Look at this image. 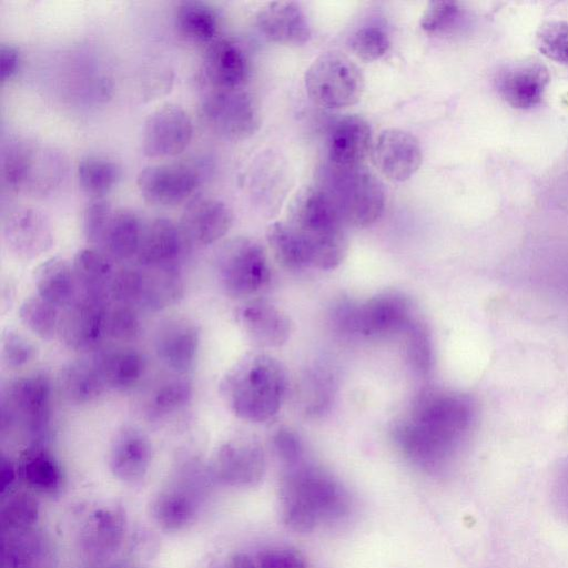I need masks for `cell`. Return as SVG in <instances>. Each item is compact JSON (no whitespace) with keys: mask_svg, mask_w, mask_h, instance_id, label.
Instances as JSON below:
<instances>
[{"mask_svg":"<svg viewBox=\"0 0 568 568\" xmlns=\"http://www.w3.org/2000/svg\"><path fill=\"white\" fill-rule=\"evenodd\" d=\"M476 422V405L466 394L428 390L415 400L407 418L394 429L404 455L426 470H439L457 456Z\"/></svg>","mask_w":568,"mask_h":568,"instance_id":"1","label":"cell"},{"mask_svg":"<svg viewBox=\"0 0 568 568\" xmlns=\"http://www.w3.org/2000/svg\"><path fill=\"white\" fill-rule=\"evenodd\" d=\"M220 395L237 418L264 423L281 408L286 375L281 363L265 353H247L222 376Z\"/></svg>","mask_w":568,"mask_h":568,"instance_id":"2","label":"cell"},{"mask_svg":"<svg viewBox=\"0 0 568 568\" xmlns=\"http://www.w3.org/2000/svg\"><path fill=\"white\" fill-rule=\"evenodd\" d=\"M285 222L303 243L308 266L333 270L345 258V223L325 187L298 190L288 204Z\"/></svg>","mask_w":568,"mask_h":568,"instance_id":"3","label":"cell"},{"mask_svg":"<svg viewBox=\"0 0 568 568\" xmlns=\"http://www.w3.org/2000/svg\"><path fill=\"white\" fill-rule=\"evenodd\" d=\"M284 524L298 532L337 520L349 510L346 489L331 475L303 463L287 467L280 487Z\"/></svg>","mask_w":568,"mask_h":568,"instance_id":"4","label":"cell"},{"mask_svg":"<svg viewBox=\"0 0 568 568\" xmlns=\"http://www.w3.org/2000/svg\"><path fill=\"white\" fill-rule=\"evenodd\" d=\"M67 171V159L53 146L21 138L3 145L2 181L16 193L47 196L61 185Z\"/></svg>","mask_w":568,"mask_h":568,"instance_id":"5","label":"cell"},{"mask_svg":"<svg viewBox=\"0 0 568 568\" xmlns=\"http://www.w3.org/2000/svg\"><path fill=\"white\" fill-rule=\"evenodd\" d=\"M214 267L223 292L233 298H247L262 291L271 278L263 246L246 236L225 241L217 250Z\"/></svg>","mask_w":568,"mask_h":568,"instance_id":"6","label":"cell"},{"mask_svg":"<svg viewBox=\"0 0 568 568\" xmlns=\"http://www.w3.org/2000/svg\"><path fill=\"white\" fill-rule=\"evenodd\" d=\"M52 386L49 376L34 372L13 379L2 398L3 424H18L30 445H43L51 417Z\"/></svg>","mask_w":568,"mask_h":568,"instance_id":"7","label":"cell"},{"mask_svg":"<svg viewBox=\"0 0 568 568\" xmlns=\"http://www.w3.org/2000/svg\"><path fill=\"white\" fill-rule=\"evenodd\" d=\"M304 80L310 99L326 109L353 105L364 91L361 69L338 51L317 57L307 68Z\"/></svg>","mask_w":568,"mask_h":568,"instance_id":"8","label":"cell"},{"mask_svg":"<svg viewBox=\"0 0 568 568\" xmlns=\"http://www.w3.org/2000/svg\"><path fill=\"white\" fill-rule=\"evenodd\" d=\"M331 194L345 225L366 227L375 223L385 206L379 180L365 168L333 169Z\"/></svg>","mask_w":568,"mask_h":568,"instance_id":"9","label":"cell"},{"mask_svg":"<svg viewBox=\"0 0 568 568\" xmlns=\"http://www.w3.org/2000/svg\"><path fill=\"white\" fill-rule=\"evenodd\" d=\"M199 114L207 130L230 141L247 139L260 126L257 104L242 88L209 90L201 100Z\"/></svg>","mask_w":568,"mask_h":568,"instance_id":"10","label":"cell"},{"mask_svg":"<svg viewBox=\"0 0 568 568\" xmlns=\"http://www.w3.org/2000/svg\"><path fill=\"white\" fill-rule=\"evenodd\" d=\"M210 467L212 475L224 485L252 487L263 478L265 455L255 439L234 437L215 448Z\"/></svg>","mask_w":568,"mask_h":568,"instance_id":"11","label":"cell"},{"mask_svg":"<svg viewBox=\"0 0 568 568\" xmlns=\"http://www.w3.org/2000/svg\"><path fill=\"white\" fill-rule=\"evenodd\" d=\"M106 300L80 293L60 314L58 335L77 352L98 347L106 335Z\"/></svg>","mask_w":568,"mask_h":568,"instance_id":"12","label":"cell"},{"mask_svg":"<svg viewBox=\"0 0 568 568\" xmlns=\"http://www.w3.org/2000/svg\"><path fill=\"white\" fill-rule=\"evenodd\" d=\"M193 135L189 114L178 104L165 103L146 118L142 131L143 153L153 159L182 153Z\"/></svg>","mask_w":568,"mask_h":568,"instance_id":"13","label":"cell"},{"mask_svg":"<svg viewBox=\"0 0 568 568\" xmlns=\"http://www.w3.org/2000/svg\"><path fill=\"white\" fill-rule=\"evenodd\" d=\"M414 320L410 300L402 292L385 291L357 305L356 332L387 337L404 333Z\"/></svg>","mask_w":568,"mask_h":568,"instance_id":"14","label":"cell"},{"mask_svg":"<svg viewBox=\"0 0 568 568\" xmlns=\"http://www.w3.org/2000/svg\"><path fill=\"white\" fill-rule=\"evenodd\" d=\"M196 171L185 164H155L141 170L136 184L145 202L174 206L187 200L199 184Z\"/></svg>","mask_w":568,"mask_h":568,"instance_id":"15","label":"cell"},{"mask_svg":"<svg viewBox=\"0 0 568 568\" xmlns=\"http://www.w3.org/2000/svg\"><path fill=\"white\" fill-rule=\"evenodd\" d=\"M374 166L388 180L403 182L419 169L423 152L417 138L400 129L383 130L371 149Z\"/></svg>","mask_w":568,"mask_h":568,"instance_id":"16","label":"cell"},{"mask_svg":"<svg viewBox=\"0 0 568 568\" xmlns=\"http://www.w3.org/2000/svg\"><path fill=\"white\" fill-rule=\"evenodd\" d=\"M2 236L8 250L23 260H33L53 244L52 226L37 209L19 207L11 211L2 223Z\"/></svg>","mask_w":568,"mask_h":568,"instance_id":"17","label":"cell"},{"mask_svg":"<svg viewBox=\"0 0 568 568\" xmlns=\"http://www.w3.org/2000/svg\"><path fill=\"white\" fill-rule=\"evenodd\" d=\"M152 460V446L148 435L133 425H122L111 438L108 465L112 475L126 484L145 478Z\"/></svg>","mask_w":568,"mask_h":568,"instance_id":"18","label":"cell"},{"mask_svg":"<svg viewBox=\"0 0 568 568\" xmlns=\"http://www.w3.org/2000/svg\"><path fill=\"white\" fill-rule=\"evenodd\" d=\"M161 363L178 374L189 372L197 357L200 329L186 317H171L159 324L153 338Z\"/></svg>","mask_w":568,"mask_h":568,"instance_id":"19","label":"cell"},{"mask_svg":"<svg viewBox=\"0 0 568 568\" xmlns=\"http://www.w3.org/2000/svg\"><path fill=\"white\" fill-rule=\"evenodd\" d=\"M235 321L251 341L263 347L283 345L292 332L286 313L262 298L241 304L235 311Z\"/></svg>","mask_w":568,"mask_h":568,"instance_id":"20","label":"cell"},{"mask_svg":"<svg viewBox=\"0 0 568 568\" xmlns=\"http://www.w3.org/2000/svg\"><path fill=\"white\" fill-rule=\"evenodd\" d=\"M201 73L210 90L241 89L248 74V61L237 42L217 38L205 49Z\"/></svg>","mask_w":568,"mask_h":568,"instance_id":"21","label":"cell"},{"mask_svg":"<svg viewBox=\"0 0 568 568\" xmlns=\"http://www.w3.org/2000/svg\"><path fill=\"white\" fill-rule=\"evenodd\" d=\"M232 222V211L223 201L196 196L184 207L180 226L189 243L210 245L229 232Z\"/></svg>","mask_w":568,"mask_h":568,"instance_id":"22","label":"cell"},{"mask_svg":"<svg viewBox=\"0 0 568 568\" xmlns=\"http://www.w3.org/2000/svg\"><path fill=\"white\" fill-rule=\"evenodd\" d=\"M187 243L180 224L156 217L144 224L135 260L142 267L178 265Z\"/></svg>","mask_w":568,"mask_h":568,"instance_id":"23","label":"cell"},{"mask_svg":"<svg viewBox=\"0 0 568 568\" xmlns=\"http://www.w3.org/2000/svg\"><path fill=\"white\" fill-rule=\"evenodd\" d=\"M368 122L357 114L337 120L328 138V160L333 169L345 170L362 165L372 149Z\"/></svg>","mask_w":568,"mask_h":568,"instance_id":"24","label":"cell"},{"mask_svg":"<svg viewBox=\"0 0 568 568\" xmlns=\"http://www.w3.org/2000/svg\"><path fill=\"white\" fill-rule=\"evenodd\" d=\"M547 69L535 61H524L506 67L497 75L500 97L513 108L529 109L539 103L548 83Z\"/></svg>","mask_w":568,"mask_h":568,"instance_id":"25","label":"cell"},{"mask_svg":"<svg viewBox=\"0 0 568 568\" xmlns=\"http://www.w3.org/2000/svg\"><path fill=\"white\" fill-rule=\"evenodd\" d=\"M257 26L271 41L298 45L308 41L311 29L300 4L293 1H274L257 13Z\"/></svg>","mask_w":568,"mask_h":568,"instance_id":"26","label":"cell"},{"mask_svg":"<svg viewBox=\"0 0 568 568\" xmlns=\"http://www.w3.org/2000/svg\"><path fill=\"white\" fill-rule=\"evenodd\" d=\"M144 224L133 211L113 207L95 247L102 250L114 262L135 258Z\"/></svg>","mask_w":568,"mask_h":568,"instance_id":"27","label":"cell"},{"mask_svg":"<svg viewBox=\"0 0 568 568\" xmlns=\"http://www.w3.org/2000/svg\"><path fill=\"white\" fill-rule=\"evenodd\" d=\"M33 283L40 297L62 310L80 294L72 263L62 257H50L38 264Z\"/></svg>","mask_w":568,"mask_h":568,"instance_id":"28","label":"cell"},{"mask_svg":"<svg viewBox=\"0 0 568 568\" xmlns=\"http://www.w3.org/2000/svg\"><path fill=\"white\" fill-rule=\"evenodd\" d=\"M106 387L124 390L134 386L145 369V359L129 346H112L93 358Z\"/></svg>","mask_w":568,"mask_h":568,"instance_id":"29","label":"cell"},{"mask_svg":"<svg viewBox=\"0 0 568 568\" xmlns=\"http://www.w3.org/2000/svg\"><path fill=\"white\" fill-rule=\"evenodd\" d=\"M80 293L108 300L115 274L114 261L98 247L79 250L72 261Z\"/></svg>","mask_w":568,"mask_h":568,"instance_id":"30","label":"cell"},{"mask_svg":"<svg viewBox=\"0 0 568 568\" xmlns=\"http://www.w3.org/2000/svg\"><path fill=\"white\" fill-rule=\"evenodd\" d=\"M142 288L139 305L156 312L175 304L183 295L179 265L142 267Z\"/></svg>","mask_w":568,"mask_h":568,"instance_id":"31","label":"cell"},{"mask_svg":"<svg viewBox=\"0 0 568 568\" xmlns=\"http://www.w3.org/2000/svg\"><path fill=\"white\" fill-rule=\"evenodd\" d=\"M19 471L38 493L54 495L63 486V473L55 457L43 445H30L20 459Z\"/></svg>","mask_w":568,"mask_h":568,"instance_id":"32","label":"cell"},{"mask_svg":"<svg viewBox=\"0 0 568 568\" xmlns=\"http://www.w3.org/2000/svg\"><path fill=\"white\" fill-rule=\"evenodd\" d=\"M105 387L93 359L70 362L59 374L60 392L71 404H89L95 400Z\"/></svg>","mask_w":568,"mask_h":568,"instance_id":"33","label":"cell"},{"mask_svg":"<svg viewBox=\"0 0 568 568\" xmlns=\"http://www.w3.org/2000/svg\"><path fill=\"white\" fill-rule=\"evenodd\" d=\"M174 18L178 32L189 42L209 45L217 39L219 16L206 2H180Z\"/></svg>","mask_w":568,"mask_h":568,"instance_id":"34","label":"cell"},{"mask_svg":"<svg viewBox=\"0 0 568 568\" xmlns=\"http://www.w3.org/2000/svg\"><path fill=\"white\" fill-rule=\"evenodd\" d=\"M151 511L168 531H179L192 524L196 514L194 499L180 488H166L154 498Z\"/></svg>","mask_w":568,"mask_h":568,"instance_id":"35","label":"cell"},{"mask_svg":"<svg viewBox=\"0 0 568 568\" xmlns=\"http://www.w3.org/2000/svg\"><path fill=\"white\" fill-rule=\"evenodd\" d=\"M125 521L123 513L116 508H101L89 518L82 540L93 552L113 550L122 539Z\"/></svg>","mask_w":568,"mask_h":568,"instance_id":"36","label":"cell"},{"mask_svg":"<svg viewBox=\"0 0 568 568\" xmlns=\"http://www.w3.org/2000/svg\"><path fill=\"white\" fill-rule=\"evenodd\" d=\"M78 180L81 189L93 199H102L118 183L120 166L101 155H87L78 163Z\"/></svg>","mask_w":568,"mask_h":568,"instance_id":"37","label":"cell"},{"mask_svg":"<svg viewBox=\"0 0 568 568\" xmlns=\"http://www.w3.org/2000/svg\"><path fill=\"white\" fill-rule=\"evenodd\" d=\"M266 239L276 261L287 270L308 267L303 243L285 222H274L266 230Z\"/></svg>","mask_w":568,"mask_h":568,"instance_id":"38","label":"cell"},{"mask_svg":"<svg viewBox=\"0 0 568 568\" xmlns=\"http://www.w3.org/2000/svg\"><path fill=\"white\" fill-rule=\"evenodd\" d=\"M18 316L29 331L42 339H52L58 334L59 308L38 294L20 304Z\"/></svg>","mask_w":568,"mask_h":568,"instance_id":"39","label":"cell"},{"mask_svg":"<svg viewBox=\"0 0 568 568\" xmlns=\"http://www.w3.org/2000/svg\"><path fill=\"white\" fill-rule=\"evenodd\" d=\"M193 396L192 384L182 377L161 383L152 393L148 412L153 418H163L182 410Z\"/></svg>","mask_w":568,"mask_h":568,"instance_id":"40","label":"cell"},{"mask_svg":"<svg viewBox=\"0 0 568 568\" xmlns=\"http://www.w3.org/2000/svg\"><path fill=\"white\" fill-rule=\"evenodd\" d=\"M39 517L37 499L27 493L9 495L2 507L4 529L23 531L33 526Z\"/></svg>","mask_w":568,"mask_h":568,"instance_id":"41","label":"cell"},{"mask_svg":"<svg viewBox=\"0 0 568 568\" xmlns=\"http://www.w3.org/2000/svg\"><path fill=\"white\" fill-rule=\"evenodd\" d=\"M406 356L412 368L420 374H428L433 362L430 335L425 326L417 320L404 332Z\"/></svg>","mask_w":568,"mask_h":568,"instance_id":"42","label":"cell"},{"mask_svg":"<svg viewBox=\"0 0 568 568\" xmlns=\"http://www.w3.org/2000/svg\"><path fill=\"white\" fill-rule=\"evenodd\" d=\"M141 321L135 306L115 303L108 310L106 335L118 342L128 343L141 334Z\"/></svg>","mask_w":568,"mask_h":568,"instance_id":"43","label":"cell"},{"mask_svg":"<svg viewBox=\"0 0 568 568\" xmlns=\"http://www.w3.org/2000/svg\"><path fill=\"white\" fill-rule=\"evenodd\" d=\"M536 43L547 58L568 64V22H545L537 31Z\"/></svg>","mask_w":568,"mask_h":568,"instance_id":"44","label":"cell"},{"mask_svg":"<svg viewBox=\"0 0 568 568\" xmlns=\"http://www.w3.org/2000/svg\"><path fill=\"white\" fill-rule=\"evenodd\" d=\"M38 356V347L28 337L12 329L1 336L2 363L11 369L22 368Z\"/></svg>","mask_w":568,"mask_h":568,"instance_id":"45","label":"cell"},{"mask_svg":"<svg viewBox=\"0 0 568 568\" xmlns=\"http://www.w3.org/2000/svg\"><path fill=\"white\" fill-rule=\"evenodd\" d=\"M351 48L361 60L375 61L387 52L389 48L388 36L379 27H363L352 36Z\"/></svg>","mask_w":568,"mask_h":568,"instance_id":"46","label":"cell"},{"mask_svg":"<svg viewBox=\"0 0 568 568\" xmlns=\"http://www.w3.org/2000/svg\"><path fill=\"white\" fill-rule=\"evenodd\" d=\"M142 288L141 267H122L115 271L110 287L114 303L138 306Z\"/></svg>","mask_w":568,"mask_h":568,"instance_id":"47","label":"cell"},{"mask_svg":"<svg viewBox=\"0 0 568 568\" xmlns=\"http://www.w3.org/2000/svg\"><path fill=\"white\" fill-rule=\"evenodd\" d=\"M113 206L104 199H92L82 213V232L87 241L98 246Z\"/></svg>","mask_w":568,"mask_h":568,"instance_id":"48","label":"cell"},{"mask_svg":"<svg viewBox=\"0 0 568 568\" xmlns=\"http://www.w3.org/2000/svg\"><path fill=\"white\" fill-rule=\"evenodd\" d=\"M272 445L278 458L287 467L302 463L303 444L298 435L288 427H280L273 433Z\"/></svg>","mask_w":568,"mask_h":568,"instance_id":"49","label":"cell"},{"mask_svg":"<svg viewBox=\"0 0 568 568\" xmlns=\"http://www.w3.org/2000/svg\"><path fill=\"white\" fill-rule=\"evenodd\" d=\"M458 12L459 8L456 2H430L422 16L420 27L429 33L440 31L456 19Z\"/></svg>","mask_w":568,"mask_h":568,"instance_id":"50","label":"cell"},{"mask_svg":"<svg viewBox=\"0 0 568 568\" xmlns=\"http://www.w3.org/2000/svg\"><path fill=\"white\" fill-rule=\"evenodd\" d=\"M257 568H306L302 554L288 547L268 548L258 554Z\"/></svg>","mask_w":568,"mask_h":568,"instance_id":"51","label":"cell"},{"mask_svg":"<svg viewBox=\"0 0 568 568\" xmlns=\"http://www.w3.org/2000/svg\"><path fill=\"white\" fill-rule=\"evenodd\" d=\"M550 500L555 513L568 524V457L559 465L554 476Z\"/></svg>","mask_w":568,"mask_h":568,"instance_id":"52","label":"cell"},{"mask_svg":"<svg viewBox=\"0 0 568 568\" xmlns=\"http://www.w3.org/2000/svg\"><path fill=\"white\" fill-rule=\"evenodd\" d=\"M20 53L18 49L9 43H2L0 48V79L4 83L11 80L18 72Z\"/></svg>","mask_w":568,"mask_h":568,"instance_id":"53","label":"cell"},{"mask_svg":"<svg viewBox=\"0 0 568 568\" xmlns=\"http://www.w3.org/2000/svg\"><path fill=\"white\" fill-rule=\"evenodd\" d=\"M17 478V468L10 458L6 456L1 459L0 467V491L6 495L13 486Z\"/></svg>","mask_w":568,"mask_h":568,"instance_id":"54","label":"cell"},{"mask_svg":"<svg viewBox=\"0 0 568 568\" xmlns=\"http://www.w3.org/2000/svg\"><path fill=\"white\" fill-rule=\"evenodd\" d=\"M223 568H257V565L246 554H235L224 564Z\"/></svg>","mask_w":568,"mask_h":568,"instance_id":"55","label":"cell"},{"mask_svg":"<svg viewBox=\"0 0 568 568\" xmlns=\"http://www.w3.org/2000/svg\"><path fill=\"white\" fill-rule=\"evenodd\" d=\"M122 568H136V567H122Z\"/></svg>","mask_w":568,"mask_h":568,"instance_id":"56","label":"cell"}]
</instances>
